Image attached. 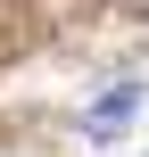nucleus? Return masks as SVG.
I'll use <instances>...</instances> for the list:
<instances>
[{
	"instance_id": "1",
	"label": "nucleus",
	"mask_w": 149,
	"mask_h": 157,
	"mask_svg": "<svg viewBox=\"0 0 149 157\" xmlns=\"http://www.w3.org/2000/svg\"><path fill=\"white\" fill-rule=\"evenodd\" d=\"M133 108H141V75H116L100 99H91V116H83V132L91 141H116L124 124H133Z\"/></svg>"
}]
</instances>
